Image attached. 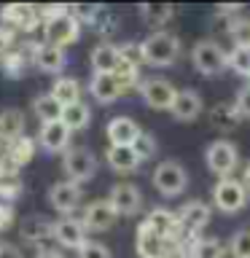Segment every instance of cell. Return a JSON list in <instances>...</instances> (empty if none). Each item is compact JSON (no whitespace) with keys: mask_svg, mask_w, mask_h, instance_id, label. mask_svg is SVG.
Wrapping results in <instances>:
<instances>
[{"mask_svg":"<svg viewBox=\"0 0 250 258\" xmlns=\"http://www.w3.org/2000/svg\"><path fill=\"white\" fill-rule=\"evenodd\" d=\"M180 56V40L167 30H156L140 43V59L153 68H167Z\"/></svg>","mask_w":250,"mask_h":258,"instance_id":"6da1fadb","label":"cell"},{"mask_svg":"<svg viewBox=\"0 0 250 258\" xmlns=\"http://www.w3.org/2000/svg\"><path fill=\"white\" fill-rule=\"evenodd\" d=\"M191 62L202 76H218V73L226 68V51L218 40L205 38V40H197V43H194Z\"/></svg>","mask_w":250,"mask_h":258,"instance_id":"7a4b0ae2","label":"cell"},{"mask_svg":"<svg viewBox=\"0 0 250 258\" xmlns=\"http://www.w3.org/2000/svg\"><path fill=\"white\" fill-rule=\"evenodd\" d=\"M153 185H156V191L164 194V197H177V194H183L185 185H189V172L183 169V164H177L172 159H164L156 164V169H153Z\"/></svg>","mask_w":250,"mask_h":258,"instance_id":"3957f363","label":"cell"},{"mask_svg":"<svg viewBox=\"0 0 250 258\" xmlns=\"http://www.w3.org/2000/svg\"><path fill=\"white\" fill-rule=\"evenodd\" d=\"M205 161H207V169L213 175L229 177L234 169H237V164H239V151H237V145H234L231 140H223L221 137V140L207 145Z\"/></svg>","mask_w":250,"mask_h":258,"instance_id":"277c9868","label":"cell"},{"mask_svg":"<svg viewBox=\"0 0 250 258\" xmlns=\"http://www.w3.org/2000/svg\"><path fill=\"white\" fill-rule=\"evenodd\" d=\"M43 32H46V43L68 48L81 38V19H76L70 11H62L43 24Z\"/></svg>","mask_w":250,"mask_h":258,"instance_id":"5b68a950","label":"cell"},{"mask_svg":"<svg viewBox=\"0 0 250 258\" xmlns=\"http://www.w3.org/2000/svg\"><path fill=\"white\" fill-rule=\"evenodd\" d=\"M213 202L221 213L231 215L239 213L242 207L247 205V188L242 180H234V177H221L213 188Z\"/></svg>","mask_w":250,"mask_h":258,"instance_id":"8992f818","label":"cell"},{"mask_svg":"<svg viewBox=\"0 0 250 258\" xmlns=\"http://www.w3.org/2000/svg\"><path fill=\"white\" fill-rule=\"evenodd\" d=\"M62 169L73 183H89L97 175V156L89 148H70L65 151Z\"/></svg>","mask_w":250,"mask_h":258,"instance_id":"52a82bcc","label":"cell"},{"mask_svg":"<svg viewBox=\"0 0 250 258\" xmlns=\"http://www.w3.org/2000/svg\"><path fill=\"white\" fill-rule=\"evenodd\" d=\"M140 94H143V100H145L148 108H153V110H169V108H172V102H175L177 89L169 84L167 78H145L140 84Z\"/></svg>","mask_w":250,"mask_h":258,"instance_id":"ba28073f","label":"cell"},{"mask_svg":"<svg viewBox=\"0 0 250 258\" xmlns=\"http://www.w3.org/2000/svg\"><path fill=\"white\" fill-rule=\"evenodd\" d=\"M108 202L116 210V215H137L143 210V194L135 183H116L110 188Z\"/></svg>","mask_w":250,"mask_h":258,"instance_id":"9c48e42d","label":"cell"},{"mask_svg":"<svg viewBox=\"0 0 250 258\" xmlns=\"http://www.w3.org/2000/svg\"><path fill=\"white\" fill-rule=\"evenodd\" d=\"M116 210L110 207V202L108 199H97L92 202L86 210H84V218H81V223H84V229L86 231H108L113 223H116Z\"/></svg>","mask_w":250,"mask_h":258,"instance_id":"30bf717a","label":"cell"},{"mask_svg":"<svg viewBox=\"0 0 250 258\" xmlns=\"http://www.w3.org/2000/svg\"><path fill=\"white\" fill-rule=\"evenodd\" d=\"M48 202L56 213L62 215H70L73 210L81 205V185L73 183V180H59L48 188Z\"/></svg>","mask_w":250,"mask_h":258,"instance_id":"8fae6325","label":"cell"},{"mask_svg":"<svg viewBox=\"0 0 250 258\" xmlns=\"http://www.w3.org/2000/svg\"><path fill=\"white\" fill-rule=\"evenodd\" d=\"M177 223H180V231L185 234H199L205 226L210 223V207L205 202H185V205L177 210Z\"/></svg>","mask_w":250,"mask_h":258,"instance_id":"7c38bea8","label":"cell"},{"mask_svg":"<svg viewBox=\"0 0 250 258\" xmlns=\"http://www.w3.org/2000/svg\"><path fill=\"white\" fill-rule=\"evenodd\" d=\"M175 121H183V124H189V121H197L199 113H202V97L197 89H177L175 94V102L172 108H169Z\"/></svg>","mask_w":250,"mask_h":258,"instance_id":"4fadbf2b","label":"cell"},{"mask_svg":"<svg viewBox=\"0 0 250 258\" xmlns=\"http://www.w3.org/2000/svg\"><path fill=\"white\" fill-rule=\"evenodd\" d=\"M54 239L68 250H78L86 242V229H84L81 221L65 215V218H59V221H54Z\"/></svg>","mask_w":250,"mask_h":258,"instance_id":"5bb4252c","label":"cell"},{"mask_svg":"<svg viewBox=\"0 0 250 258\" xmlns=\"http://www.w3.org/2000/svg\"><path fill=\"white\" fill-rule=\"evenodd\" d=\"M70 137H73V132L62 124V121H51V124H40L38 143H40V148L48 151V153H62V151H68Z\"/></svg>","mask_w":250,"mask_h":258,"instance_id":"9a60e30c","label":"cell"},{"mask_svg":"<svg viewBox=\"0 0 250 258\" xmlns=\"http://www.w3.org/2000/svg\"><path fill=\"white\" fill-rule=\"evenodd\" d=\"M153 234H159L161 239H177V231H180V223H177V215L172 210H164V207H156L151 210L148 218L143 221Z\"/></svg>","mask_w":250,"mask_h":258,"instance_id":"2e32d148","label":"cell"},{"mask_svg":"<svg viewBox=\"0 0 250 258\" xmlns=\"http://www.w3.org/2000/svg\"><path fill=\"white\" fill-rule=\"evenodd\" d=\"M35 68L40 73H48V76H59V73L65 70V48L59 46H51V43H38L35 48Z\"/></svg>","mask_w":250,"mask_h":258,"instance_id":"e0dca14e","label":"cell"},{"mask_svg":"<svg viewBox=\"0 0 250 258\" xmlns=\"http://www.w3.org/2000/svg\"><path fill=\"white\" fill-rule=\"evenodd\" d=\"M89 92L100 105H110L121 97V86L113 73H94L92 81H89Z\"/></svg>","mask_w":250,"mask_h":258,"instance_id":"ac0fdd59","label":"cell"},{"mask_svg":"<svg viewBox=\"0 0 250 258\" xmlns=\"http://www.w3.org/2000/svg\"><path fill=\"white\" fill-rule=\"evenodd\" d=\"M143 129L137 126L135 118L129 116H116L108 121V140L110 145H135V140L140 137Z\"/></svg>","mask_w":250,"mask_h":258,"instance_id":"d6986e66","label":"cell"},{"mask_svg":"<svg viewBox=\"0 0 250 258\" xmlns=\"http://www.w3.org/2000/svg\"><path fill=\"white\" fill-rule=\"evenodd\" d=\"M19 234H22V239L27 242V245H40L43 239L54 237V223L43 215H30V218L22 221Z\"/></svg>","mask_w":250,"mask_h":258,"instance_id":"ffe728a7","label":"cell"},{"mask_svg":"<svg viewBox=\"0 0 250 258\" xmlns=\"http://www.w3.org/2000/svg\"><path fill=\"white\" fill-rule=\"evenodd\" d=\"M207 118H210V126L218 129V132H231V129H237L239 126V110L234 108V102H218L210 108L207 113Z\"/></svg>","mask_w":250,"mask_h":258,"instance_id":"44dd1931","label":"cell"},{"mask_svg":"<svg viewBox=\"0 0 250 258\" xmlns=\"http://www.w3.org/2000/svg\"><path fill=\"white\" fill-rule=\"evenodd\" d=\"M105 159H108L110 169H116V172H135V169L143 164V161L137 159L132 145H108Z\"/></svg>","mask_w":250,"mask_h":258,"instance_id":"7402d4cb","label":"cell"},{"mask_svg":"<svg viewBox=\"0 0 250 258\" xmlns=\"http://www.w3.org/2000/svg\"><path fill=\"white\" fill-rule=\"evenodd\" d=\"M89 62H92V70H94V73H116L118 64H121L118 46H113V43L94 46V48H92V56H89Z\"/></svg>","mask_w":250,"mask_h":258,"instance_id":"603a6c76","label":"cell"},{"mask_svg":"<svg viewBox=\"0 0 250 258\" xmlns=\"http://www.w3.org/2000/svg\"><path fill=\"white\" fill-rule=\"evenodd\" d=\"M48 94H51L62 108H68V105L81 102V84H78V78H73V76H59L51 84V92Z\"/></svg>","mask_w":250,"mask_h":258,"instance_id":"cb8c5ba5","label":"cell"},{"mask_svg":"<svg viewBox=\"0 0 250 258\" xmlns=\"http://www.w3.org/2000/svg\"><path fill=\"white\" fill-rule=\"evenodd\" d=\"M164 242L159 234H153L145 223H140V229H137V255L140 258H161L164 253Z\"/></svg>","mask_w":250,"mask_h":258,"instance_id":"d4e9b609","label":"cell"},{"mask_svg":"<svg viewBox=\"0 0 250 258\" xmlns=\"http://www.w3.org/2000/svg\"><path fill=\"white\" fill-rule=\"evenodd\" d=\"M0 19L8 22V24H14V27H19V30H32L35 27V22H38V11L32 6H8L0 11Z\"/></svg>","mask_w":250,"mask_h":258,"instance_id":"484cf974","label":"cell"},{"mask_svg":"<svg viewBox=\"0 0 250 258\" xmlns=\"http://www.w3.org/2000/svg\"><path fill=\"white\" fill-rule=\"evenodd\" d=\"M59 121L70 129V132L84 129V126H89V121H92V108H89L86 102L68 105V108H62V118H59Z\"/></svg>","mask_w":250,"mask_h":258,"instance_id":"4316f807","label":"cell"},{"mask_svg":"<svg viewBox=\"0 0 250 258\" xmlns=\"http://www.w3.org/2000/svg\"><path fill=\"white\" fill-rule=\"evenodd\" d=\"M175 8L167 3H143L140 6V19L148 24V27H164V24L172 19Z\"/></svg>","mask_w":250,"mask_h":258,"instance_id":"83f0119b","label":"cell"},{"mask_svg":"<svg viewBox=\"0 0 250 258\" xmlns=\"http://www.w3.org/2000/svg\"><path fill=\"white\" fill-rule=\"evenodd\" d=\"M32 113L40 118V124H51V121L62 118V105L54 100L51 94H38L32 100Z\"/></svg>","mask_w":250,"mask_h":258,"instance_id":"f1b7e54d","label":"cell"},{"mask_svg":"<svg viewBox=\"0 0 250 258\" xmlns=\"http://www.w3.org/2000/svg\"><path fill=\"white\" fill-rule=\"evenodd\" d=\"M226 245L218 237H197L189 250V258H223Z\"/></svg>","mask_w":250,"mask_h":258,"instance_id":"f546056e","label":"cell"},{"mask_svg":"<svg viewBox=\"0 0 250 258\" xmlns=\"http://www.w3.org/2000/svg\"><path fill=\"white\" fill-rule=\"evenodd\" d=\"M24 132V116L22 110L16 108H6L0 110V137H8V140H16Z\"/></svg>","mask_w":250,"mask_h":258,"instance_id":"4dcf8cb0","label":"cell"},{"mask_svg":"<svg viewBox=\"0 0 250 258\" xmlns=\"http://www.w3.org/2000/svg\"><path fill=\"white\" fill-rule=\"evenodd\" d=\"M226 64L242 78H250V46H234L226 54Z\"/></svg>","mask_w":250,"mask_h":258,"instance_id":"1f68e13d","label":"cell"},{"mask_svg":"<svg viewBox=\"0 0 250 258\" xmlns=\"http://www.w3.org/2000/svg\"><path fill=\"white\" fill-rule=\"evenodd\" d=\"M229 253L231 258H250V229L234 231V237L229 239Z\"/></svg>","mask_w":250,"mask_h":258,"instance_id":"d6a6232c","label":"cell"},{"mask_svg":"<svg viewBox=\"0 0 250 258\" xmlns=\"http://www.w3.org/2000/svg\"><path fill=\"white\" fill-rule=\"evenodd\" d=\"M32 148H35V143L30 140V137H16V140H11V156L16 164H27V161L32 159Z\"/></svg>","mask_w":250,"mask_h":258,"instance_id":"836d02e7","label":"cell"},{"mask_svg":"<svg viewBox=\"0 0 250 258\" xmlns=\"http://www.w3.org/2000/svg\"><path fill=\"white\" fill-rule=\"evenodd\" d=\"M229 35L234 46H250V19H229Z\"/></svg>","mask_w":250,"mask_h":258,"instance_id":"e575fe53","label":"cell"},{"mask_svg":"<svg viewBox=\"0 0 250 258\" xmlns=\"http://www.w3.org/2000/svg\"><path fill=\"white\" fill-rule=\"evenodd\" d=\"M132 148H135V153H137V159H140V161L156 156V137H153L151 132H140V137L135 140Z\"/></svg>","mask_w":250,"mask_h":258,"instance_id":"d590c367","label":"cell"},{"mask_svg":"<svg viewBox=\"0 0 250 258\" xmlns=\"http://www.w3.org/2000/svg\"><path fill=\"white\" fill-rule=\"evenodd\" d=\"M76 253H78V258H113L110 250L105 247L102 242H89V239L76 250Z\"/></svg>","mask_w":250,"mask_h":258,"instance_id":"8d00e7d4","label":"cell"},{"mask_svg":"<svg viewBox=\"0 0 250 258\" xmlns=\"http://www.w3.org/2000/svg\"><path fill=\"white\" fill-rule=\"evenodd\" d=\"M234 108L239 110V116L242 118H250V84L247 86H242L239 92H237V100H234Z\"/></svg>","mask_w":250,"mask_h":258,"instance_id":"74e56055","label":"cell"},{"mask_svg":"<svg viewBox=\"0 0 250 258\" xmlns=\"http://www.w3.org/2000/svg\"><path fill=\"white\" fill-rule=\"evenodd\" d=\"M161 258H189V253H185V247H183L177 239H167V242H164V253H161Z\"/></svg>","mask_w":250,"mask_h":258,"instance_id":"f35d334b","label":"cell"},{"mask_svg":"<svg viewBox=\"0 0 250 258\" xmlns=\"http://www.w3.org/2000/svg\"><path fill=\"white\" fill-rule=\"evenodd\" d=\"M0 258H22V253L14 245H0Z\"/></svg>","mask_w":250,"mask_h":258,"instance_id":"ab89813d","label":"cell"},{"mask_svg":"<svg viewBox=\"0 0 250 258\" xmlns=\"http://www.w3.org/2000/svg\"><path fill=\"white\" fill-rule=\"evenodd\" d=\"M8 223H11V207L0 210V229H6Z\"/></svg>","mask_w":250,"mask_h":258,"instance_id":"60d3db41","label":"cell"},{"mask_svg":"<svg viewBox=\"0 0 250 258\" xmlns=\"http://www.w3.org/2000/svg\"><path fill=\"white\" fill-rule=\"evenodd\" d=\"M35 258H65V255L59 253V250H40Z\"/></svg>","mask_w":250,"mask_h":258,"instance_id":"b9f144b4","label":"cell"},{"mask_svg":"<svg viewBox=\"0 0 250 258\" xmlns=\"http://www.w3.org/2000/svg\"><path fill=\"white\" fill-rule=\"evenodd\" d=\"M242 177H245V188H250V164H245V172H242Z\"/></svg>","mask_w":250,"mask_h":258,"instance_id":"7bdbcfd3","label":"cell"},{"mask_svg":"<svg viewBox=\"0 0 250 258\" xmlns=\"http://www.w3.org/2000/svg\"><path fill=\"white\" fill-rule=\"evenodd\" d=\"M3 59H6V40L0 35V64H3Z\"/></svg>","mask_w":250,"mask_h":258,"instance_id":"ee69618b","label":"cell"},{"mask_svg":"<svg viewBox=\"0 0 250 258\" xmlns=\"http://www.w3.org/2000/svg\"><path fill=\"white\" fill-rule=\"evenodd\" d=\"M247 81H250V78H247Z\"/></svg>","mask_w":250,"mask_h":258,"instance_id":"f6af8a7d","label":"cell"}]
</instances>
